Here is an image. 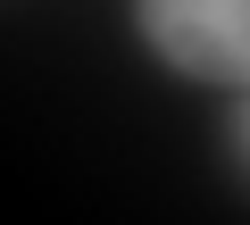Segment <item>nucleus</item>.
I'll use <instances>...</instances> for the list:
<instances>
[{
	"label": "nucleus",
	"mask_w": 250,
	"mask_h": 225,
	"mask_svg": "<svg viewBox=\"0 0 250 225\" xmlns=\"http://www.w3.org/2000/svg\"><path fill=\"white\" fill-rule=\"evenodd\" d=\"M134 25L175 75L250 92V0H134Z\"/></svg>",
	"instance_id": "nucleus-1"
},
{
	"label": "nucleus",
	"mask_w": 250,
	"mask_h": 225,
	"mask_svg": "<svg viewBox=\"0 0 250 225\" xmlns=\"http://www.w3.org/2000/svg\"><path fill=\"white\" fill-rule=\"evenodd\" d=\"M233 159L250 167V92H242V108H233Z\"/></svg>",
	"instance_id": "nucleus-2"
}]
</instances>
